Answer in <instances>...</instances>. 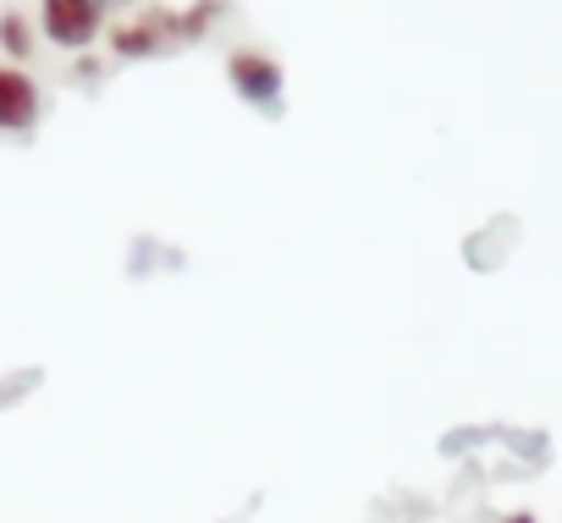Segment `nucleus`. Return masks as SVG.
<instances>
[{
	"mask_svg": "<svg viewBox=\"0 0 562 523\" xmlns=\"http://www.w3.org/2000/svg\"><path fill=\"white\" fill-rule=\"evenodd\" d=\"M45 29L61 45H89L100 29V7L94 0H45Z\"/></svg>",
	"mask_w": 562,
	"mask_h": 523,
	"instance_id": "obj_1",
	"label": "nucleus"
},
{
	"mask_svg": "<svg viewBox=\"0 0 562 523\" xmlns=\"http://www.w3.org/2000/svg\"><path fill=\"white\" fill-rule=\"evenodd\" d=\"M34 111H40L34 83L23 72H12V67H0V127H29Z\"/></svg>",
	"mask_w": 562,
	"mask_h": 523,
	"instance_id": "obj_2",
	"label": "nucleus"
},
{
	"mask_svg": "<svg viewBox=\"0 0 562 523\" xmlns=\"http://www.w3.org/2000/svg\"><path fill=\"white\" fill-rule=\"evenodd\" d=\"M507 523H535V518H529V512H513V518H507Z\"/></svg>",
	"mask_w": 562,
	"mask_h": 523,
	"instance_id": "obj_3",
	"label": "nucleus"
}]
</instances>
